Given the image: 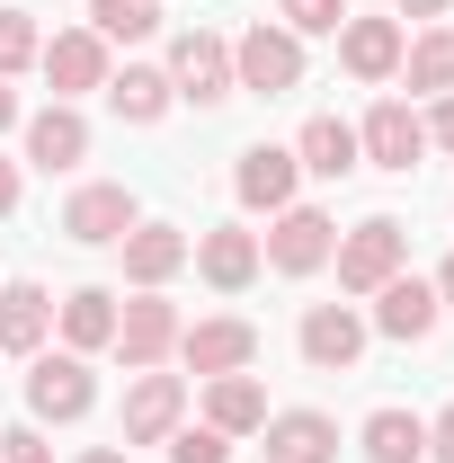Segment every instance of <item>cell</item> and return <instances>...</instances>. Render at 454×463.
Here are the masks:
<instances>
[{"instance_id": "1", "label": "cell", "mask_w": 454, "mask_h": 463, "mask_svg": "<svg viewBox=\"0 0 454 463\" xmlns=\"http://www.w3.org/2000/svg\"><path fill=\"white\" fill-rule=\"evenodd\" d=\"M232 90H259V99L303 90V36H294V27H268V18H250V27L232 36Z\"/></svg>"}, {"instance_id": "2", "label": "cell", "mask_w": 454, "mask_h": 463, "mask_svg": "<svg viewBox=\"0 0 454 463\" xmlns=\"http://www.w3.org/2000/svg\"><path fill=\"white\" fill-rule=\"evenodd\" d=\"M90 402H99L90 356H71V347H36V356H27V419L71 428V419H90Z\"/></svg>"}, {"instance_id": "3", "label": "cell", "mask_w": 454, "mask_h": 463, "mask_svg": "<svg viewBox=\"0 0 454 463\" xmlns=\"http://www.w3.org/2000/svg\"><path fill=\"white\" fill-rule=\"evenodd\" d=\"M339 294H374V286H393L401 277V259H410V232L393 223V214H365L356 232H339Z\"/></svg>"}, {"instance_id": "4", "label": "cell", "mask_w": 454, "mask_h": 463, "mask_svg": "<svg viewBox=\"0 0 454 463\" xmlns=\"http://www.w3.org/2000/svg\"><path fill=\"white\" fill-rule=\"evenodd\" d=\"M134 223H143V205H134L125 178H90V187L62 196V241H80V250H116Z\"/></svg>"}, {"instance_id": "5", "label": "cell", "mask_w": 454, "mask_h": 463, "mask_svg": "<svg viewBox=\"0 0 454 463\" xmlns=\"http://www.w3.org/2000/svg\"><path fill=\"white\" fill-rule=\"evenodd\" d=\"M178 303H161V294H134V303H116V347L108 356H125V374H152V365H170L178 356Z\"/></svg>"}, {"instance_id": "6", "label": "cell", "mask_w": 454, "mask_h": 463, "mask_svg": "<svg viewBox=\"0 0 454 463\" xmlns=\"http://www.w3.org/2000/svg\"><path fill=\"white\" fill-rule=\"evenodd\" d=\"M330 250H339V223H330L321 205H285V214H268V241H259V259H268L277 277L330 268Z\"/></svg>"}, {"instance_id": "7", "label": "cell", "mask_w": 454, "mask_h": 463, "mask_svg": "<svg viewBox=\"0 0 454 463\" xmlns=\"http://www.w3.org/2000/svg\"><path fill=\"white\" fill-rule=\"evenodd\" d=\"M356 152H365V170L410 178V170H419V152H428V116L410 108V99H374L365 125H356Z\"/></svg>"}, {"instance_id": "8", "label": "cell", "mask_w": 454, "mask_h": 463, "mask_svg": "<svg viewBox=\"0 0 454 463\" xmlns=\"http://www.w3.org/2000/svg\"><path fill=\"white\" fill-rule=\"evenodd\" d=\"M170 90L187 99V108H223L232 99V45L214 36V27H187V36H170Z\"/></svg>"}, {"instance_id": "9", "label": "cell", "mask_w": 454, "mask_h": 463, "mask_svg": "<svg viewBox=\"0 0 454 463\" xmlns=\"http://www.w3.org/2000/svg\"><path fill=\"white\" fill-rule=\"evenodd\" d=\"M365 312L356 303H312L303 312V330H294V347H303V365L312 374H356V356H365Z\"/></svg>"}, {"instance_id": "10", "label": "cell", "mask_w": 454, "mask_h": 463, "mask_svg": "<svg viewBox=\"0 0 454 463\" xmlns=\"http://www.w3.org/2000/svg\"><path fill=\"white\" fill-rule=\"evenodd\" d=\"M178 356H187L196 383H214V374H250V365H259V330H250L241 312H214V321H187V330H178Z\"/></svg>"}, {"instance_id": "11", "label": "cell", "mask_w": 454, "mask_h": 463, "mask_svg": "<svg viewBox=\"0 0 454 463\" xmlns=\"http://www.w3.org/2000/svg\"><path fill=\"white\" fill-rule=\"evenodd\" d=\"M18 134H27V170H45V178H62V170H80V161H90V116L71 108V99L18 116Z\"/></svg>"}, {"instance_id": "12", "label": "cell", "mask_w": 454, "mask_h": 463, "mask_svg": "<svg viewBox=\"0 0 454 463\" xmlns=\"http://www.w3.org/2000/svg\"><path fill=\"white\" fill-rule=\"evenodd\" d=\"M178 419H187V374H134V392H125V446H170Z\"/></svg>"}, {"instance_id": "13", "label": "cell", "mask_w": 454, "mask_h": 463, "mask_svg": "<svg viewBox=\"0 0 454 463\" xmlns=\"http://www.w3.org/2000/svg\"><path fill=\"white\" fill-rule=\"evenodd\" d=\"M294 178H303L294 143H250V152L232 161V196H241L250 214H285V205H294Z\"/></svg>"}, {"instance_id": "14", "label": "cell", "mask_w": 454, "mask_h": 463, "mask_svg": "<svg viewBox=\"0 0 454 463\" xmlns=\"http://www.w3.org/2000/svg\"><path fill=\"white\" fill-rule=\"evenodd\" d=\"M187 259H196V277H205L214 294L259 286V268H268V259H259V232H250V223H214V232H196V250H187Z\"/></svg>"}, {"instance_id": "15", "label": "cell", "mask_w": 454, "mask_h": 463, "mask_svg": "<svg viewBox=\"0 0 454 463\" xmlns=\"http://www.w3.org/2000/svg\"><path fill=\"white\" fill-rule=\"evenodd\" d=\"M437 321H446V312H437V286L410 277V268H401L393 286H374V312H365V330H383V339H401V347H419Z\"/></svg>"}, {"instance_id": "16", "label": "cell", "mask_w": 454, "mask_h": 463, "mask_svg": "<svg viewBox=\"0 0 454 463\" xmlns=\"http://www.w3.org/2000/svg\"><path fill=\"white\" fill-rule=\"evenodd\" d=\"M36 71L54 80V99H90V90H108V45L90 27H62V36H45Z\"/></svg>"}, {"instance_id": "17", "label": "cell", "mask_w": 454, "mask_h": 463, "mask_svg": "<svg viewBox=\"0 0 454 463\" xmlns=\"http://www.w3.org/2000/svg\"><path fill=\"white\" fill-rule=\"evenodd\" d=\"M116 250H125V286L161 294V286L178 277V268H187V250H196V241H187L178 223H134L125 241H116Z\"/></svg>"}, {"instance_id": "18", "label": "cell", "mask_w": 454, "mask_h": 463, "mask_svg": "<svg viewBox=\"0 0 454 463\" xmlns=\"http://www.w3.org/2000/svg\"><path fill=\"white\" fill-rule=\"evenodd\" d=\"M268 463H339V419L321 410H268Z\"/></svg>"}, {"instance_id": "19", "label": "cell", "mask_w": 454, "mask_h": 463, "mask_svg": "<svg viewBox=\"0 0 454 463\" xmlns=\"http://www.w3.org/2000/svg\"><path fill=\"white\" fill-rule=\"evenodd\" d=\"M401 45H410L401 18H347V27H339V71H347V80H393Z\"/></svg>"}, {"instance_id": "20", "label": "cell", "mask_w": 454, "mask_h": 463, "mask_svg": "<svg viewBox=\"0 0 454 463\" xmlns=\"http://www.w3.org/2000/svg\"><path fill=\"white\" fill-rule=\"evenodd\" d=\"M54 330L71 356H99V347H116V294L108 286H71L54 303Z\"/></svg>"}, {"instance_id": "21", "label": "cell", "mask_w": 454, "mask_h": 463, "mask_svg": "<svg viewBox=\"0 0 454 463\" xmlns=\"http://www.w3.org/2000/svg\"><path fill=\"white\" fill-rule=\"evenodd\" d=\"M45 330H54V294L27 286V277H9V286H0V356H36Z\"/></svg>"}, {"instance_id": "22", "label": "cell", "mask_w": 454, "mask_h": 463, "mask_svg": "<svg viewBox=\"0 0 454 463\" xmlns=\"http://www.w3.org/2000/svg\"><path fill=\"white\" fill-rule=\"evenodd\" d=\"M294 161H303L312 178H356V170H365V152H356V125H347V116H312V125L294 134Z\"/></svg>"}, {"instance_id": "23", "label": "cell", "mask_w": 454, "mask_h": 463, "mask_svg": "<svg viewBox=\"0 0 454 463\" xmlns=\"http://www.w3.org/2000/svg\"><path fill=\"white\" fill-rule=\"evenodd\" d=\"M356 446H365V463H428V419L401 410V402H383L365 428H356Z\"/></svg>"}, {"instance_id": "24", "label": "cell", "mask_w": 454, "mask_h": 463, "mask_svg": "<svg viewBox=\"0 0 454 463\" xmlns=\"http://www.w3.org/2000/svg\"><path fill=\"white\" fill-rule=\"evenodd\" d=\"M170 71H161V62H125V71H108V108L125 116V125H161V116H170Z\"/></svg>"}, {"instance_id": "25", "label": "cell", "mask_w": 454, "mask_h": 463, "mask_svg": "<svg viewBox=\"0 0 454 463\" xmlns=\"http://www.w3.org/2000/svg\"><path fill=\"white\" fill-rule=\"evenodd\" d=\"M205 428H223V437H259V428H268V392H259V374H214V383H205Z\"/></svg>"}, {"instance_id": "26", "label": "cell", "mask_w": 454, "mask_h": 463, "mask_svg": "<svg viewBox=\"0 0 454 463\" xmlns=\"http://www.w3.org/2000/svg\"><path fill=\"white\" fill-rule=\"evenodd\" d=\"M401 80H410L419 99H446L454 90V27H419V36L401 45Z\"/></svg>"}, {"instance_id": "27", "label": "cell", "mask_w": 454, "mask_h": 463, "mask_svg": "<svg viewBox=\"0 0 454 463\" xmlns=\"http://www.w3.org/2000/svg\"><path fill=\"white\" fill-rule=\"evenodd\" d=\"M161 27V0H90V36L99 45H143Z\"/></svg>"}, {"instance_id": "28", "label": "cell", "mask_w": 454, "mask_h": 463, "mask_svg": "<svg viewBox=\"0 0 454 463\" xmlns=\"http://www.w3.org/2000/svg\"><path fill=\"white\" fill-rule=\"evenodd\" d=\"M45 54V36H36V18L27 9H0V80H18V71H36Z\"/></svg>"}, {"instance_id": "29", "label": "cell", "mask_w": 454, "mask_h": 463, "mask_svg": "<svg viewBox=\"0 0 454 463\" xmlns=\"http://www.w3.org/2000/svg\"><path fill=\"white\" fill-rule=\"evenodd\" d=\"M277 27H294V36H339L347 0H277Z\"/></svg>"}, {"instance_id": "30", "label": "cell", "mask_w": 454, "mask_h": 463, "mask_svg": "<svg viewBox=\"0 0 454 463\" xmlns=\"http://www.w3.org/2000/svg\"><path fill=\"white\" fill-rule=\"evenodd\" d=\"M170 463H232V437H223V428H178Z\"/></svg>"}, {"instance_id": "31", "label": "cell", "mask_w": 454, "mask_h": 463, "mask_svg": "<svg viewBox=\"0 0 454 463\" xmlns=\"http://www.w3.org/2000/svg\"><path fill=\"white\" fill-rule=\"evenodd\" d=\"M0 463H54V446L36 428H0Z\"/></svg>"}, {"instance_id": "32", "label": "cell", "mask_w": 454, "mask_h": 463, "mask_svg": "<svg viewBox=\"0 0 454 463\" xmlns=\"http://www.w3.org/2000/svg\"><path fill=\"white\" fill-rule=\"evenodd\" d=\"M428 455H437V463H454V402L428 419Z\"/></svg>"}, {"instance_id": "33", "label": "cell", "mask_w": 454, "mask_h": 463, "mask_svg": "<svg viewBox=\"0 0 454 463\" xmlns=\"http://www.w3.org/2000/svg\"><path fill=\"white\" fill-rule=\"evenodd\" d=\"M428 143H437V152H454V90L437 99V116H428Z\"/></svg>"}, {"instance_id": "34", "label": "cell", "mask_w": 454, "mask_h": 463, "mask_svg": "<svg viewBox=\"0 0 454 463\" xmlns=\"http://www.w3.org/2000/svg\"><path fill=\"white\" fill-rule=\"evenodd\" d=\"M393 9H401V18H419V27H437V18H446L454 0H393Z\"/></svg>"}, {"instance_id": "35", "label": "cell", "mask_w": 454, "mask_h": 463, "mask_svg": "<svg viewBox=\"0 0 454 463\" xmlns=\"http://www.w3.org/2000/svg\"><path fill=\"white\" fill-rule=\"evenodd\" d=\"M18 214V161H0V223Z\"/></svg>"}, {"instance_id": "36", "label": "cell", "mask_w": 454, "mask_h": 463, "mask_svg": "<svg viewBox=\"0 0 454 463\" xmlns=\"http://www.w3.org/2000/svg\"><path fill=\"white\" fill-rule=\"evenodd\" d=\"M428 286H437V312H454V250H446V268H437Z\"/></svg>"}, {"instance_id": "37", "label": "cell", "mask_w": 454, "mask_h": 463, "mask_svg": "<svg viewBox=\"0 0 454 463\" xmlns=\"http://www.w3.org/2000/svg\"><path fill=\"white\" fill-rule=\"evenodd\" d=\"M9 125H18V90L0 80V134H9Z\"/></svg>"}, {"instance_id": "38", "label": "cell", "mask_w": 454, "mask_h": 463, "mask_svg": "<svg viewBox=\"0 0 454 463\" xmlns=\"http://www.w3.org/2000/svg\"><path fill=\"white\" fill-rule=\"evenodd\" d=\"M71 463H134V455H116V446H90V455H71Z\"/></svg>"}]
</instances>
